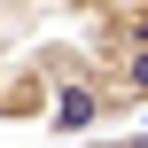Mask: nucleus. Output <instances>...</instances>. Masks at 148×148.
I'll return each mask as SVG.
<instances>
[{"mask_svg":"<svg viewBox=\"0 0 148 148\" xmlns=\"http://www.w3.org/2000/svg\"><path fill=\"white\" fill-rule=\"evenodd\" d=\"M47 8L78 16V39H86L101 62H117V55L148 47V0H47Z\"/></svg>","mask_w":148,"mask_h":148,"instance_id":"nucleus-1","label":"nucleus"},{"mask_svg":"<svg viewBox=\"0 0 148 148\" xmlns=\"http://www.w3.org/2000/svg\"><path fill=\"white\" fill-rule=\"evenodd\" d=\"M94 125H109V101H101V62L55 78V101H47V133L55 140H86Z\"/></svg>","mask_w":148,"mask_h":148,"instance_id":"nucleus-2","label":"nucleus"},{"mask_svg":"<svg viewBox=\"0 0 148 148\" xmlns=\"http://www.w3.org/2000/svg\"><path fill=\"white\" fill-rule=\"evenodd\" d=\"M47 101H55V70L23 47L0 62V125H47Z\"/></svg>","mask_w":148,"mask_h":148,"instance_id":"nucleus-3","label":"nucleus"},{"mask_svg":"<svg viewBox=\"0 0 148 148\" xmlns=\"http://www.w3.org/2000/svg\"><path fill=\"white\" fill-rule=\"evenodd\" d=\"M94 62H101V55H94ZM101 101H109V125L133 117V109H148V47L117 55V62H101Z\"/></svg>","mask_w":148,"mask_h":148,"instance_id":"nucleus-4","label":"nucleus"},{"mask_svg":"<svg viewBox=\"0 0 148 148\" xmlns=\"http://www.w3.org/2000/svg\"><path fill=\"white\" fill-rule=\"evenodd\" d=\"M70 148H125V140H101V133H86V140H70Z\"/></svg>","mask_w":148,"mask_h":148,"instance_id":"nucleus-5","label":"nucleus"},{"mask_svg":"<svg viewBox=\"0 0 148 148\" xmlns=\"http://www.w3.org/2000/svg\"><path fill=\"white\" fill-rule=\"evenodd\" d=\"M125 148H148V133H133V140H125Z\"/></svg>","mask_w":148,"mask_h":148,"instance_id":"nucleus-6","label":"nucleus"},{"mask_svg":"<svg viewBox=\"0 0 148 148\" xmlns=\"http://www.w3.org/2000/svg\"><path fill=\"white\" fill-rule=\"evenodd\" d=\"M8 55H16V47H8ZM8 55H0V62H8Z\"/></svg>","mask_w":148,"mask_h":148,"instance_id":"nucleus-7","label":"nucleus"}]
</instances>
